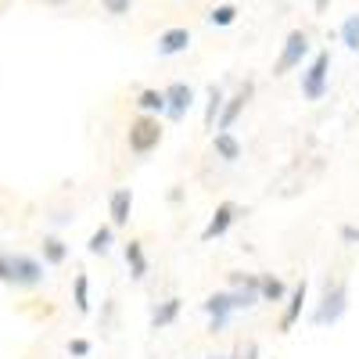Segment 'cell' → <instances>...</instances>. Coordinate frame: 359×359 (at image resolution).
Instances as JSON below:
<instances>
[{"instance_id": "1", "label": "cell", "mask_w": 359, "mask_h": 359, "mask_svg": "<svg viewBox=\"0 0 359 359\" xmlns=\"http://www.w3.org/2000/svg\"><path fill=\"white\" fill-rule=\"evenodd\" d=\"M43 262L29 252H8V287H18V291H36L43 287L47 273H43Z\"/></svg>"}, {"instance_id": "2", "label": "cell", "mask_w": 359, "mask_h": 359, "mask_svg": "<svg viewBox=\"0 0 359 359\" xmlns=\"http://www.w3.org/2000/svg\"><path fill=\"white\" fill-rule=\"evenodd\" d=\"M345 313H348V284H345V280L327 284L320 306L313 309V323H316V327H334Z\"/></svg>"}, {"instance_id": "3", "label": "cell", "mask_w": 359, "mask_h": 359, "mask_svg": "<svg viewBox=\"0 0 359 359\" xmlns=\"http://www.w3.org/2000/svg\"><path fill=\"white\" fill-rule=\"evenodd\" d=\"M327 83H331V50H316L313 62L302 69V97L320 101L327 94Z\"/></svg>"}, {"instance_id": "4", "label": "cell", "mask_w": 359, "mask_h": 359, "mask_svg": "<svg viewBox=\"0 0 359 359\" xmlns=\"http://www.w3.org/2000/svg\"><path fill=\"white\" fill-rule=\"evenodd\" d=\"M313 43H309V33L306 29H291L284 47H280V57H277V65H273V76H287L291 69H298L309 57Z\"/></svg>"}, {"instance_id": "5", "label": "cell", "mask_w": 359, "mask_h": 359, "mask_svg": "<svg viewBox=\"0 0 359 359\" xmlns=\"http://www.w3.org/2000/svg\"><path fill=\"white\" fill-rule=\"evenodd\" d=\"M162 144V126L155 115H140L130 123V151L133 155H147Z\"/></svg>"}, {"instance_id": "6", "label": "cell", "mask_w": 359, "mask_h": 359, "mask_svg": "<svg viewBox=\"0 0 359 359\" xmlns=\"http://www.w3.org/2000/svg\"><path fill=\"white\" fill-rule=\"evenodd\" d=\"M201 313L208 316V334H219L226 331V323L233 316V306H230V291H212L201 302Z\"/></svg>"}, {"instance_id": "7", "label": "cell", "mask_w": 359, "mask_h": 359, "mask_svg": "<svg viewBox=\"0 0 359 359\" xmlns=\"http://www.w3.org/2000/svg\"><path fill=\"white\" fill-rule=\"evenodd\" d=\"M162 97H165V118H172V123H180L191 108H194V86L191 83H169L162 90Z\"/></svg>"}, {"instance_id": "8", "label": "cell", "mask_w": 359, "mask_h": 359, "mask_svg": "<svg viewBox=\"0 0 359 359\" xmlns=\"http://www.w3.org/2000/svg\"><path fill=\"white\" fill-rule=\"evenodd\" d=\"M252 90H255V86H252V83H245L233 97H223V108H219V115H216L212 133H216V130H233V123L241 118V111H245V104H248V97H252Z\"/></svg>"}, {"instance_id": "9", "label": "cell", "mask_w": 359, "mask_h": 359, "mask_svg": "<svg viewBox=\"0 0 359 359\" xmlns=\"http://www.w3.org/2000/svg\"><path fill=\"white\" fill-rule=\"evenodd\" d=\"M284 302H287V309H284V320H280V331L287 334L291 327H294L298 320H302V309H306V302H309V280H306V277L298 280V284L287 291Z\"/></svg>"}, {"instance_id": "10", "label": "cell", "mask_w": 359, "mask_h": 359, "mask_svg": "<svg viewBox=\"0 0 359 359\" xmlns=\"http://www.w3.org/2000/svg\"><path fill=\"white\" fill-rule=\"evenodd\" d=\"M233 219H237V205H233V201L216 205V212L208 216V223H205V230H201V241H216V237H223V233L233 226Z\"/></svg>"}, {"instance_id": "11", "label": "cell", "mask_w": 359, "mask_h": 359, "mask_svg": "<svg viewBox=\"0 0 359 359\" xmlns=\"http://www.w3.org/2000/svg\"><path fill=\"white\" fill-rule=\"evenodd\" d=\"M187 47H191V29H184V25L165 29V33H158V40H155L158 57H176V54H184Z\"/></svg>"}, {"instance_id": "12", "label": "cell", "mask_w": 359, "mask_h": 359, "mask_svg": "<svg viewBox=\"0 0 359 359\" xmlns=\"http://www.w3.org/2000/svg\"><path fill=\"white\" fill-rule=\"evenodd\" d=\"M130 212H133V191L130 187H118L111 198H108V216H111V223L108 226H126L130 223Z\"/></svg>"}, {"instance_id": "13", "label": "cell", "mask_w": 359, "mask_h": 359, "mask_svg": "<svg viewBox=\"0 0 359 359\" xmlns=\"http://www.w3.org/2000/svg\"><path fill=\"white\" fill-rule=\"evenodd\" d=\"M212 151H216L223 162H237V158H241V140H237L230 130H216V133H212Z\"/></svg>"}, {"instance_id": "14", "label": "cell", "mask_w": 359, "mask_h": 359, "mask_svg": "<svg viewBox=\"0 0 359 359\" xmlns=\"http://www.w3.org/2000/svg\"><path fill=\"white\" fill-rule=\"evenodd\" d=\"M65 259H69V245L62 241V237L47 233L43 241H40V262H43V266H62Z\"/></svg>"}, {"instance_id": "15", "label": "cell", "mask_w": 359, "mask_h": 359, "mask_svg": "<svg viewBox=\"0 0 359 359\" xmlns=\"http://www.w3.org/2000/svg\"><path fill=\"white\" fill-rule=\"evenodd\" d=\"M287 298V284L273 273H259V302H284Z\"/></svg>"}, {"instance_id": "16", "label": "cell", "mask_w": 359, "mask_h": 359, "mask_svg": "<svg viewBox=\"0 0 359 359\" xmlns=\"http://www.w3.org/2000/svg\"><path fill=\"white\" fill-rule=\"evenodd\" d=\"M123 255H126V266H130V277H133V280H144V277H147V255H144V245H140V241H126Z\"/></svg>"}, {"instance_id": "17", "label": "cell", "mask_w": 359, "mask_h": 359, "mask_svg": "<svg viewBox=\"0 0 359 359\" xmlns=\"http://www.w3.org/2000/svg\"><path fill=\"white\" fill-rule=\"evenodd\" d=\"M180 309H184V298H165V302L151 313V327L155 331H162V327H169V323H176V316H180Z\"/></svg>"}, {"instance_id": "18", "label": "cell", "mask_w": 359, "mask_h": 359, "mask_svg": "<svg viewBox=\"0 0 359 359\" xmlns=\"http://www.w3.org/2000/svg\"><path fill=\"white\" fill-rule=\"evenodd\" d=\"M115 245V226H97L94 233H90V241H86V252L90 255H108Z\"/></svg>"}, {"instance_id": "19", "label": "cell", "mask_w": 359, "mask_h": 359, "mask_svg": "<svg viewBox=\"0 0 359 359\" xmlns=\"http://www.w3.org/2000/svg\"><path fill=\"white\" fill-rule=\"evenodd\" d=\"M137 108H140V115H162V111H165V97H162V90H140Z\"/></svg>"}, {"instance_id": "20", "label": "cell", "mask_w": 359, "mask_h": 359, "mask_svg": "<svg viewBox=\"0 0 359 359\" xmlns=\"http://www.w3.org/2000/svg\"><path fill=\"white\" fill-rule=\"evenodd\" d=\"M72 302H76V313H90V277L86 273H76L72 280Z\"/></svg>"}, {"instance_id": "21", "label": "cell", "mask_w": 359, "mask_h": 359, "mask_svg": "<svg viewBox=\"0 0 359 359\" xmlns=\"http://www.w3.org/2000/svg\"><path fill=\"white\" fill-rule=\"evenodd\" d=\"M223 108V86H208V101H205V130H212L216 126V115Z\"/></svg>"}, {"instance_id": "22", "label": "cell", "mask_w": 359, "mask_h": 359, "mask_svg": "<svg viewBox=\"0 0 359 359\" xmlns=\"http://www.w3.org/2000/svg\"><path fill=\"white\" fill-rule=\"evenodd\" d=\"M338 36H341V43H345L352 54H359V15H348V18L341 22Z\"/></svg>"}, {"instance_id": "23", "label": "cell", "mask_w": 359, "mask_h": 359, "mask_svg": "<svg viewBox=\"0 0 359 359\" xmlns=\"http://www.w3.org/2000/svg\"><path fill=\"white\" fill-rule=\"evenodd\" d=\"M208 22L219 25V29H226V25L237 22V8H233V4H216L212 11H208Z\"/></svg>"}, {"instance_id": "24", "label": "cell", "mask_w": 359, "mask_h": 359, "mask_svg": "<svg viewBox=\"0 0 359 359\" xmlns=\"http://www.w3.org/2000/svg\"><path fill=\"white\" fill-rule=\"evenodd\" d=\"M130 4H133V0H101V8H104L108 15H126Z\"/></svg>"}, {"instance_id": "25", "label": "cell", "mask_w": 359, "mask_h": 359, "mask_svg": "<svg viewBox=\"0 0 359 359\" xmlns=\"http://www.w3.org/2000/svg\"><path fill=\"white\" fill-rule=\"evenodd\" d=\"M69 352H72L76 359H86V355H90V341H86V338H72V341H69Z\"/></svg>"}, {"instance_id": "26", "label": "cell", "mask_w": 359, "mask_h": 359, "mask_svg": "<svg viewBox=\"0 0 359 359\" xmlns=\"http://www.w3.org/2000/svg\"><path fill=\"white\" fill-rule=\"evenodd\" d=\"M230 359H259V345H255V341H248L245 348H237Z\"/></svg>"}, {"instance_id": "27", "label": "cell", "mask_w": 359, "mask_h": 359, "mask_svg": "<svg viewBox=\"0 0 359 359\" xmlns=\"http://www.w3.org/2000/svg\"><path fill=\"white\" fill-rule=\"evenodd\" d=\"M341 241H345V245H359V226L345 223V226H341Z\"/></svg>"}, {"instance_id": "28", "label": "cell", "mask_w": 359, "mask_h": 359, "mask_svg": "<svg viewBox=\"0 0 359 359\" xmlns=\"http://www.w3.org/2000/svg\"><path fill=\"white\" fill-rule=\"evenodd\" d=\"M313 8H316V11H320V15H323V11H327V8H331V0H313Z\"/></svg>"}, {"instance_id": "29", "label": "cell", "mask_w": 359, "mask_h": 359, "mask_svg": "<svg viewBox=\"0 0 359 359\" xmlns=\"http://www.w3.org/2000/svg\"><path fill=\"white\" fill-rule=\"evenodd\" d=\"M205 359H230V355H205Z\"/></svg>"}, {"instance_id": "30", "label": "cell", "mask_w": 359, "mask_h": 359, "mask_svg": "<svg viewBox=\"0 0 359 359\" xmlns=\"http://www.w3.org/2000/svg\"><path fill=\"white\" fill-rule=\"evenodd\" d=\"M50 4H65V0H50Z\"/></svg>"}]
</instances>
